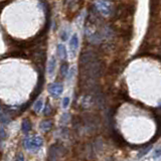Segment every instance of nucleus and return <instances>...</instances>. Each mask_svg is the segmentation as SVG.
I'll return each mask as SVG.
<instances>
[{"label": "nucleus", "instance_id": "nucleus-10", "mask_svg": "<svg viewBox=\"0 0 161 161\" xmlns=\"http://www.w3.org/2000/svg\"><path fill=\"white\" fill-rule=\"evenodd\" d=\"M42 100H38L35 103V105H34V111L36 113L39 112L42 110Z\"/></svg>", "mask_w": 161, "mask_h": 161}, {"label": "nucleus", "instance_id": "nucleus-14", "mask_svg": "<svg viewBox=\"0 0 161 161\" xmlns=\"http://www.w3.org/2000/svg\"><path fill=\"white\" fill-rule=\"evenodd\" d=\"M15 161H24V157H23V155L21 153H18L16 156V160Z\"/></svg>", "mask_w": 161, "mask_h": 161}, {"label": "nucleus", "instance_id": "nucleus-11", "mask_svg": "<svg viewBox=\"0 0 161 161\" xmlns=\"http://www.w3.org/2000/svg\"><path fill=\"white\" fill-rule=\"evenodd\" d=\"M68 35H70V33H68V30H67L66 31V29L64 30L63 32H61V34H60V38H61V40H67L68 38Z\"/></svg>", "mask_w": 161, "mask_h": 161}, {"label": "nucleus", "instance_id": "nucleus-1", "mask_svg": "<svg viewBox=\"0 0 161 161\" xmlns=\"http://www.w3.org/2000/svg\"><path fill=\"white\" fill-rule=\"evenodd\" d=\"M42 139L38 136L30 137V138H26L23 141V145L26 149L31 150V151H36L40 147L42 146Z\"/></svg>", "mask_w": 161, "mask_h": 161}, {"label": "nucleus", "instance_id": "nucleus-13", "mask_svg": "<svg viewBox=\"0 0 161 161\" xmlns=\"http://www.w3.org/2000/svg\"><path fill=\"white\" fill-rule=\"evenodd\" d=\"M68 104H70V98H68V97L64 98V100H63V107H64V109L68 108Z\"/></svg>", "mask_w": 161, "mask_h": 161}, {"label": "nucleus", "instance_id": "nucleus-7", "mask_svg": "<svg viewBox=\"0 0 161 161\" xmlns=\"http://www.w3.org/2000/svg\"><path fill=\"white\" fill-rule=\"evenodd\" d=\"M56 66H57V60H56V57H51V59L49 60V74L50 75H53L54 73V70H56Z\"/></svg>", "mask_w": 161, "mask_h": 161}, {"label": "nucleus", "instance_id": "nucleus-6", "mask_svg": "<svg viewBox=\"0 0 161 161\" xmlns=\"http://www.w3.org/2000/svg\"><path fill=\"white\" fill-rule=\"evenodd\" d=\"M21 129H22V132L23 133H28L30 130H31V123L28 119H24L22 122V125H21Z\"/></svg>", "mask_w": 161, "mask_h": 161}, {"label": "nucleus", "instance_id": "nucleus-5", "mask_svg": "<svg viewBox=\"0 0 161 161\" xmlns=\"http://www.w3.org/2000/svg\"><path fill=\"white\" fill-rule=\"evenodd\" d=\"M57 54H59V57H63V59H67L68 51L66 49V46H64V44H57Z\"/></svg>", "mask_w": 161, "mask_h": 161}, {"label": "nucleus", "instance_id": "nucleus-4", "mask_svg": "<svg viewBox=\"0 0 161 161\" xmlns=\"http://www.w3.org/2000/svg\"><path fill=\"white\" fill-rule=\"evenodd\" d=\"M70 47H71V50L73 51V53H75L78 47H79V37L76 33L73 34V36H71V39L70 42Z\"/></svg>", "mask_w": 161, "mask_h": 161}, {"label": "nucleus", "instance_id": "nucleus-9", "mask_svg": "<svg viewBox=\"0 0 161 161\" xmlns=\"http://www.w3.org/2000/svg\"><path fill=\"white\" fill-rule=\"evenodd\" d=\"M68 64H67V61H64L60 67V74L63 75L64 77H66L68 75Z\"/></svg>", "mask_w": 161, "mask_h": 161}, {"label": "nucleus", "instance_id": "nucleus-12", "mask_svg": "<svg viewBox=\"0 0 161 161\" xmlns=\"http://www.w3.org/2000/svg\"><path fill=\"white\" fill-rule=\"evenodd\" d=\"M50 113H51V106L49 104H47L46 106V109H44L43 114L46 115V116H49V115H50Z\"/></svg>", "mask_w": 161, "mask_h": 161}, {"label": "nucleus", "instance_id": "nucleus-8", "mask_svg": "<svg viewBox=\"0 0 161 161\" xmlns=\"http://www.w3.org/2000/svg\"><path fill=\"white\" fill-rule=\"evenodd\" d=\"M39 127L43 132H47L51 129V127H53V122L51 121H43L40 123Z\"/></svg>", "mask_w": 161, "mask_h": 161}, {"label": "nucleus", "instance_id": "nucleus-2", "mask_svg": "<svg viewBox=\"0 0 161 161\" xmlns=\"http://www.w3.org/2000/svg\"><path fill=\"white\" fill-rule=\"evenodd\" d=\"M63 155V147L59 144H53L49 149V161H57Z\"/></svg>", "mask_w": 161, "mask_h": 161}, {"label": "nucleus", "instance_id": "nucleus-3", "mask_svg": "<svg viewBox=\"0 0 161 161\" xmlns=\"http://www.w3.org/2000/svg\"><path fill=\"white\" fill-rule=\"evenodd\" d=\"M63 91H64V87H63V85L60 83H53V84L49 85V94L54 98H57L60 95H61Z\"/></svg>", "mask_w": 161, "mask_h": 161}]
</instances>
